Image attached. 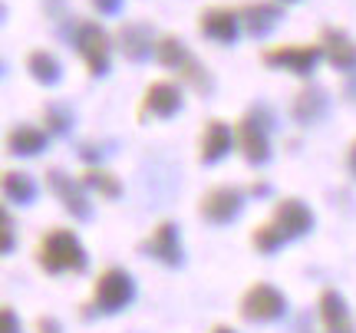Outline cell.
<instances>
[{"label": "cell", "instance_id": "6da1fadb", "mask_svg": "<svg viewBox=\"0 0 356 333\" xmlns=\"http://www.w3.org/2000/svg\"><path fill=\"white\" fill-rule=\"evenodd\" d=\"M37 264L47 274H86L89 270V254L83 241L76 238V231L70 228H50L40 234L37 241Z\"/></svg>", "mask_w": 356, "mask_h": 333}, {"label": "cell", "instance_id": "7a4b0ae2", "mask_svg": "<svg viewBox=\"0 0 356 333\" xmlns=\"http://www.w3.org/2000/svg\"><path fill=\"white\" fill-rule=\"evenodd\" d=\"M136 300V277L129 274L126 268H109L99 270V277L92 281V300H89L83 310V317H109V314H119V310H126L129 304Z\"/></svg>", "mask_w": 356, "mask_h": 333}, {"label": "cell", "instance_id": "3957f363", "mask_svg": "<svg viewBox=\"0 0 356 333\" xmlns=\"http://www.w3.org/2000/svg\"><path fill=\"white\" fill-rule=\"evenodd\" d=\"M155 60H159V66H165L168 73H175L178 83H188V86L204 90V92L215 86V79H211V73H208V66H204L202 60L188 50V43H185L181 37H175V33H162V37H159Z\"/></svg>", "mask_w": 356, "mask_h": 333}, {"label": "cell", "instance_id": "277c9868", "mask_svg": "<svg viewBox=\"0 0 356 333\" xmlns=\"http://www.w3.org/2000/svg\"><path fill=\"white\" fill-rule=\"evenodd\" d=\"M270 129H274V113L267 106H251L248 115H241L234 122L238 152L248 165H267L270 162Z\"/></svg>", "mask_w": 356, "mask_h": 333}, {"label": "cell", "instance_id": "5b68a950", "mask_svg": "<svg viewBox=\"0 0 356 333\" xmlns=\"http://www.w3.org/2000/svg\"><path fill=\"white\" fill-rule=\"evenodd\" d=\"M73 47H76L89 76H106L109 73L115 37L99 20H76V26H73Z\"/></svg>", "mask_w": 356, "mask_h": 333}, {"label": "cell", "instance_id": "8992f818", "mask_svg": "<svg viewBox=\"0 0 356 333\" xmlns=\"http://www.w3.org/2000/svg\"><path fill=\"white\" fill-rule=\"evenodd\" d=\"M248 323H277L287 317V297L284 291H277L274 284L254 281L241 297V307H238Z\"/></svg>", "mask_w": 356, "mask_h": 333}, {"label": "cell", "instance_id": "52a82bcc", "mask_svg": "<svg viewBox=\"0 0 356 333\" xmlns=\"http://www.w3.org/2000/svg\"><path fill=\"white\" fill-rule=\"evenodd\" d=\"M261 60L270 70H287L293 76H314V70L323 63V50L320 43H280V47H267Z\"/></svg>", "mask_w": 356, "mask_h": 333}, {"label": "cell", "instance_id": "ba28073f", "mask_svg": "<svg viewBox=\"0 0 356 333\" xmlns=\"http://www.w3.org/2000/svg\"><path fill=\"white\" fill-rule=\"evenodd\" d=\"M244 202H248V192L238 188V185H211L202 195V202H198V215L208 225L221 228V225H231V221L241 218Z\"/></svg>", "mask_w": 356, "mask_h": 333}, {"label": "cell", "instance_id": "9c48e42d", "mask_svg": "<svg viewBox=\"0 0 356 333\" xmlns=\"http://www.w3.org/2000/svg\"><path fill=\"white\" fill-rule=\"evenodd\" d=\"M142 254L165 264V268H181L185 264V244L175 221H159L145 238H142Z\"/></svg>", "mask_w": 356, "mask_h": 333}, {"label": "cell", "instance_id": "30bf717a", "mask_svg": "<svg viewBox=\"0 0 356 333\" xmlns=\"http://www.w3.org/2000/svg\"><path fill=\"white\" fill-rule=\"evenodd\" d=\"M198 33L204 40H211L218 47H231V43H238V37L244 33V24H241V10L238 7H204L198 13Z\"/></svg>", "mask_w": 356, "mask_h": 333}, {"label": "cell", "instance_id": "8fae6325", "mask_svg": "<svg viewBox=\"0 0 356 333\" xmlns=\"http://www.w3.org/2000/svg\"><path fill=\"white\" fill-rule=\"evenodd\" d=\"M185 96L175 79H152L139 99V119H172L181 113Z\"/></svg>", "mask_w": 356, "mask_h": 333}, {"label": "cell", "instance_id": "7c38bea8", "mask_svg": "<svg viewBox=\"0 0 356 333\" xmlns=\"http://www.w3.org/2000/svg\"><path fill=\"white\" fill-rule=\"evenodd\" d=\"M47 188H50V192L60 198V205H63L76 221H89V218H92L89 188L79 179L66 175L63 168H47Z\"/></svg>", "mask_w": 356, "mask_h": 333}, {"label": "cell", "instance_id": "4fadbf2b", "mask_svg": "<svg viewBox=\"0 0 356 333\" xmlns=\"http://www.w3.org/2000/svg\"><path fill=\"white\" fill-rule=\"evenodd\" d=\"M115 37V50L126 56L129 63H145L155 56V47H159V37L152 33L149 24H139V20H126L119 24Z\"/></svg>", "mask_w": 356, "mask_h": 333}, {"label": "cell", "instance_id": "5bb4252c", "mask_svg": "<svg viewBox=\"0 0 356 333\" xmlns=\"http://www.w3.org/2000/svg\"><path fill=\"white\" fill-rule=\"evenodd\" d=\"M238 149V136L234 126H228L225 119H208L198 136V162L202 165H218L221 159H228Z\"/></svg>", "mask_w": 356, "mask_h": 333}, {"label": "cell", "instance_id": "9a60e30c", "mask_svg": "<svg viewBox=\"0 0 356 333\" xmlns=\"http://www.w3.org/2000/svg\"><path fill=\"white\" fill-rule=\"evenodd\" d=\"M320 50H323V60L337 70V73H353L356 70V40L346 33L343 26H333L327 24L323 30H320Z\"/></svg>", "mask_w": 356, "mask_h": 333}, {"label": "cell", "instance_id": "2e32d148", "mask_svg": "<svg viewBox=\"0 0 356 333\" xmlns=\"http://www.w3.org/2000/svg\"><path fill=\"white\" fill-rule=\"evenodd\" d=\"M238 10H241L244 33L254 40L270 37L280 26V20H284V3L280 0H244Z\"/></svg>", "mask_w": 356, "mask_h": 333}, {"label": "cell", "instance_id": "e0dca14e", "mask_svg": "<svg viewBox=\"0 0 356 333\" xmlns=\"http://www.w3.org/2000/svg\"><path fill=\"white\" fill-rule=\"evenodd\" d=\"M270 221L280 228V234L287 238V241H297V238H304L314 231L317 218H314V211L300 202V198H280L277 205H274V215Z\"/></svg>", "mask_w": 356, "mask_h": 333}, {"label": "cell", "instance_id": "ac0fdd59", "mask_svg": "<svg viewBox=\"0 0 356 333\" xmlns=\"http://www.w3.org/2000/svg\"><path fill=\"white\" fill-rule=\"evenodd\" d=\"M317 310H320V323H323V333H356L353 314H350V304L346 297L337 291V287H323L317 297Z\"/></svg>", "mask_w": 356, "mask_h": 333}, {"label": "cell", "instance_id": "d6986e66", "mask_svg": "<svg viewBox=\"0 0 356 333\" xmlns=\"http://www.w3.org/2000/svg\"><path fill=\"white\" fill-rule=\"evenodd\" d=\"M327 109H330V96H327V90L317 86V83L304 86L291 103V115L297 126H314V122H320V119L327 115Z\"/></svg>", "mask_w": 356, "mask_h": 333}, {"label": "cell", "instance_id": "ffe728a7", "mask_svg": "<svg viewBox=\"0 0 356 333\" xmlns=\"http://www.w3.org/2000/svg\"><path fill=\"white\" fill-rule=\"evenodd\" d=\"M47 142H50V132L43 126H30V122H17L13 129H7V152L10 155H20V159H33L47 149Z\"/></svg>", "mask_w": 356, "mask_h": 333}, {"label": "cell", "instance_id": "44dd1931", "mask_svg": "<svg viewBox=\"0 0 356 333\" xmlns=\"http://www.w3.org/2000/svg\"><path fill=\"white\" fill-rule=\"evenodd\" d=\"M0 192H3V202L7 205H33L40 195V185L30 172H17V168H7L3 179H0Z\"/></svg>", "mask_w": 356, "mask_h": 333}, {"label": "cell", "instance_id": "7402d4cb", "mask_svg": "<svg viewBox=\"0 0 356 333\" xmlns=\"http://www.w3.org/2000/svg\"><path fill=\"white\" fill-rule=\"evenodd\" d=\"M24 66H26V73H30V79L40 83V86H47V90L63 79V63H60V56L53 50H43V47L26 53Z\"/></svg>", "mask_w": 356, "mask_h": 333}, {"label": "cell", "instance_id": "603a6c76", "mask_svg": "<svg viewBox=\"0 0 356 333\" xmlns=\"http://www.w3.org/2000/svg\"><path fill=\"white\" fill-rule=\"evenodd\" d=\"M79 181L89 188V195H99V198H106V202H115V198L122 195V181H119V175L109 172V168H102V165H86L83 168V175H79Z\"/></svg>", "mask_w": 356, "mask_h": 333}, {"label": "cell", "instance_id": "cb8c5ba5", "mask_svg": "<svg viewBox=\"0 0 356 333\" xmlns=\"http://www.w3.org/2000/svg\"><path fill=\"white\" fill-rule=\"evenodd\" d=\"M73 122H76V115H73L70 106H63V103L43 106V129H47L50 136H56V139L70 136V132H73Z\"/></svg>", "mask_w": 356, "mask_h": 333}, {"label": "cell", "instance_id": "d4e9b609", "mask_svg": "<svg viewBox=\"0 0 356 333\" xmlns=\"http://www.w3.org/2000/svg\"><path fill=\"white\" fill-rule=\"evenodd\" d=\"M251 244H254L257 254L270 257V254H277L280 247L287 244V238L280 234V228L274 225V221H267V225H257V228L251 231Z\"/></svg>", "mask_w": 356, "mask_h": 333}, {"label": "cell", "instance_id": "484cf974", "mask_svg": "<svg viewBox=\"0 0 356 333\" xmlns=\"http://www.w3.org/2000/svg\"><path fill=\"white\" fill-rule=\"evenodd\" d=\"M0 330L20 333V317H17V310H13L10 304H3V310H0Z\"/></svg>", "mask_w": 356, "mask_h": 333}, {"label": "cell", "instance_id": "4316f807", "mask_svg": "<svg viewBox=\"0 0 356 333\" xmlns=\"http://www.w3.org/2000/svg\"><path fill=\"white\" fill-rule=\"evenodd\" d=\"M3 254H13V247H17V241H13V215L3 208Z\"/></svg>", "mask_w": 356, "mask_h": 333}, {"label": "cell", "instance_id": "83f0119b", "mask_svg": "<svg viewBox=\"0 0 356 333\" xmlns=\"http://www.w3.org/2000/svg\"><path fill=\"white\" fill-rule=\"evenodd\" d=\"M92 3V10L99 13V17H115V13L122 10V0H89Z\"/></svg>", "mask_w": 356, "mask_h": 333}, {"label": "cell", "instance_id": "f1b7e54d", "mask_svg": "<svg viewBox=\"0 0 356 333\" xmlns=\"http://www.w3.org/2000/svg\"><path fill=\"white\" fill-rule=\"evenodd\" d=\"M37 333H63L56 317H37Z\"/></svg>", "mask_w": 356, "mask_h": 333}, {"label": "cell", "instance_id": "f546056e", "mask_svg": "<svg viewBox=\"0 0 356 333\" xmlns=\"http://www.w3.org/2000/svg\"><path fill=\"white\" fill-rule=\"evenodd\" d=\"M343 99L356 106V70L353 73H346V79H343Z\"/></svg>", "mask_w": 356, "mask_h": 333}, {"label": "cell", "instance_id": "4dcf8cb0", "mask_svg": "<svg viewBox=\"0 0 356 333\" xmlns=\"http://www.w3.org/2000/svg\"><path fill=\"white\" fill-rule=\"evenodd\" d=\"M346 165H350V172H353V179H356V139L350 142V152H346Z\"/></svg>", "mask_w": 356, "mask_h": 333}, {"label": "cell", "instance_id": "1f68e13d", "mask_svg": "<svg viewBox=\"0 0 356 333\" xmlns=\"http://www.w3.org/2000/svg\"><path fill=\"white\" fill-rule=\"evenodd\" d=\"M267 192H270V185H267V181H254V185L248 188V195H267Z\"/></svg>", "mask_w": 356, "mask_h": 333}, {"label": "cell", "instance_id": "d6a6232c", "mask_svg": "<svg viewBox=\"0 0 356 333\" xmlns=\"http://www.w3.org/2000/svg\"><path fill=\"white\" fill-rule=\"evenodd\" d=\"M211 333H238V330H234V327H228V323H215V327H211Z\"/></svg>", "mask_w": 356, "mask_h": 333}, {"label": "cell", "instance_id": "836d02e7", "mask_svg": "<svg viewBox=\"0 0 356 333\" xmlns=\"http://www.w3.org/2000/svg\"><path fill=\"white\" fill-rule=\"evenodd\" d=\"M280 3H284V7H291V3H300V0H280Z\"/></svg>", "mask_w": 356, "mask_h": 333}]
</instances>
